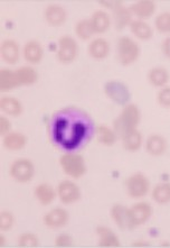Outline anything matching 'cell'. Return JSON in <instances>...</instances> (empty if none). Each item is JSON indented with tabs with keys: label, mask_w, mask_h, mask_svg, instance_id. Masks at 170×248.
Wrapping results in <instances>:
<instances>
[{
	"label": "cell",
	"mask_w": 170,
	"mask_h": 248,
	"mask_svg": "<svg viewBox=\"0 0 170 248\" xmlns=\"http://www.w3.org/2000/svg\"><path fill=\"white\" fill-rule=\"evenodd\" d=\"M48 130L56 147L64 152H76L91 140L95 127L86 111L70 106L53 113Z\"/></svg>",
	"instance_id": "6da1fadb"
},
{
	"label": "cell",
	"mask_w": 170,
	"mask_h": 248,
	"mask_svg": "<svg viewBox=\"0 0 170 248\" xmlns=\"http://www.w3.org/2000/svg\"><path fill=\"white\" fill-rule=\"evenodd\" d=\"M141 119H142V113H141L139 106L129 102L128 105L123 106L119 116L113 120L112 127L120 138L122 134H125L128 130L139 128Z\"/></svg>",
	"instance_id": "7a4b0ae2"
},
{
	"label": "cell",
	"mask_w": 170,
	"mask_h": 248,
	"mask_svg": "<svg viewBox=\"0 0 170 248\" xmlns=\"http://www.w3.org/2000/svg\"><path fill=\"white\" fill-rule=\"evenodd\" d=\"M58 163L64 174L69 176L70 179H81L87 172L86 161L82 154L76 153V152L63 153L58 159Z\"/></svg>",
	"instance_id": "3957f363"
},
{
	"label": "cell",
	"mask_w": 170,
	"mask_h": 248,
	"mask_svg": "<svg viewBox=\"0 0 170 248\" xmlns=\"http://www.w3.org/2000/svg\"><path fill=\"white\" fill-rule=\"evenodd\" d=\"M141 47L134 38L121 36L116 43V59L123 66H130L140 59Z\"/></svg>",
	"instance_id": "277c9868"
},
{
	"label": "cell",
	"mask_w": 170,
	"mask_h": 248,
	"mask_svg": "<svg viewBox=\"0 0 170 248\" xmlns=\"http://www.w3.org/2000/svg\"><path fill=\"white\" fill-rule=\"evenodd\" d=\"M36 174V168L30 158H16L9 166V175L17 183H29Z\"/></svg>",
	"instance_id": "5b68a950"
},
{
	"label": "cell",
	"mask_w": 170,
	"mask_h": 248,
	"mask_svg": "<svg viewBox=\"0 0 170 248\" xmlns=\"http://www.w3.org/2000/svg\"><path fill=\"white\" fill-rule=\"evenodd\" d=\"M126 192L131 199L140 200L150 192L151 183L146 174L137 172L128 176L125 183Z\"/></svg>",
	"instance_id": "8992f818"
},
{
	"label": "cell",
	"mask_w": 170,
	"mask_h": 248,
	"mask_svg": "<svg viewBox=\"0 0 170 248\" xmlns=\"http://www.w3.org/2000/svg\"><path fill=\"white\" fill-rule=\"evenodd\" d=\"M80 46L75 38L70 35H63L58 38L56 59L62 64H71L79 56Z\"/></svg>",
	"instance_id": "52a82bcc"
},
{
	"label": "cell",
	"mask_w": 170,
	"mask_h": 248,
	"mask_svg": "<svg viewBox=\"0 0 170 248\" xmlns=\"http://www.w3.org/2000/svg\"><path fill=\"white\" fill-rule=\"evenodd\" d=\"M105 97L116 105L126 106L130 102L131 92L126 83L119 80L108 81L103 88Z\"/></svg>",
	"instance_id": "ba28073f"
},
{
	"label": "cell",
	"mask_w": 170,
	"mask_h": 248,
	"mask_svg": "<svg viewBox=\"0 0 170 248\" xmlns=\"http://www.w3.org/2000/svg\"><path fill=\"white\" fill-rule=\"evenodd\" d=\"M57 198L63 204H74L82 199V191L73 180L66 179L61 181L56 186Z\"/></svg>",
	"instance_id": "9c48e42d"
},
{
	"label": "cell",
	"mask_w": 170,
	"mask_h": 248,
	"mask_svg": "<svg viewBox=\"0 0 170 248\" xmlns=\"http://www.w3.org/2000/svg\"><path fill=\"white\" fill-rule=\"evenodd\" d=\"M129 215L132 228L136 229L138 227L146 225L154 215V208L147 201H139L129 208Z\"/></svg>",
	"instance_id": "30bf717a"
},
{
	"label": "cell",
	"mask_w": 170,
	"mask_h": 248,
	"mask_svg": "<svg viewBox=\"0 0 170 248\" xmlns=\"http://www.w3.org/2000/svg\"><path fill=\"white\" fill-rule=\"evenodd\" d=\"M70 221V212L65 208L56 207L46 212L42 217V224L47 228L59 229L65 227Z\"/></svg>",
	"instance_id": "8fae6325"
},
{
	"label": "cell",
	"mask_w": 170,
	"mask_h": 248,
	"mask_svg": "<svg viewBox=\"0 0 170 248\" xmlns=\"http://www.w3.org/2000/svg\"><path fill=\"white\" fill-rule=\"evenodd\" d=\"M21 54H23V49L20 48L19 43L16 40L6 38L0 44V56L7 64H17L19 62Z\"/></svg>",
	"instance_id": "7c38bea8"
},
{
	"label": "cell",
	"mask_w": 170,
	"mask_h": 248,
	"mask_svg": "<svg viewBox=\"0 0 170 248\" xmlns=\"http://www.w3.org/2000/svg\"><path fill=\"white\" fill-rule=\"evenodd\" d=\"M169 144L167 138L164 135L158 133L150 134L144 140V150H146L147 154L154 157H159L166 154L168 151Z\"/></svg>",
	"instance_id": "4fadbf2b"
},
{
	"label": "cell",
	"mask_w": 170,
	"mask_h": 248,
	"mask_svg": "<svg viewBox=\"0 0 170 248\" xmlns=\"http://www.w3.org/2000/svg\"><path fill=\"white\" fill-rule=\"evenodd\" d=\"M23 56L29 65H37L45 56L44 47L40 41L30 40L23 46Z\"/></svg>",
	"instance_id": "5bb4252c"
},
{
	"label": "cell",
	"mask_w": 170,
	"mask_h": 248,
	"mask_svg": "<svg viewBox=\"0 0 170 248\" xmlns=\"http://www.w3.org/2000/svg\"><path fill=\"white\" fill-rule=\"evenodd\" d=\"M44 19L51 27H61L67 20L65 7L58 3H51L44 10Z\"/></svg>",
	"instance_id": "9a60e30c"
},
{
	"label": "cell",
	"mask_w": 170,
	"mask_h": 248,
	"mask_svg": "<svg viewBox=\"0 0 170 248\" xmlns=\"http://www.w3.org/2000/svg\"><path fill=\"white\" fill-rule=\"evenodd\" d=\"M129 8L131 13L133 14L134 19L147 22L156 14L157 3L154 0H138V1L133 2Z\"/></svg>",
	"instance_id": "2e32d148"
},
{
	"label": "cell",
	"mask_w": 170,
	"mask_h": 248,
	"mask_svg": "<svg viewBox=\"0 0 170 248\" xmlns=\"http://www.w3.org/2000/svg\"><path fill=\"white\" fill-rule=\"evenodd\" d=\"M98 236V246L101 248H118L121 246L119 236L108 226H98L95 228Z\"/></svg>",
	"instance_id": "e0dca14e"
},
{
	"label": "cell",
	"mask_w": 170,
	"mask_h": 248,
	"mask_svg": "<svg viewBox=\"0 0 170 248\" xmlns=\"http://www.w3.org/2000/svg\"><path fill=\"white\" fill-rule=\"evenodd\" d=\"M110 217L112 221L122 230H132L131 225L129 208L123 205L122 203H114L110 209Z\"/></svg>",
	"instance_id": "ac0fdd59"
},
{
	"label": "cell",
	"mask_w": 170,
	"mask_h": 248,
	"mask_svg": "<svg viewBox=\"0 0 170 248\" xmlns=\"http://www.w3.org/2000/svg\"><path fill=\"white\" fill-rule=\"evenodd\" d=\"M120 140H121L123 150L130 152V153H136L140 151L144 144L143 135L139 128L128 130L125 134H122Z\"/></svg>",
	"instance_id": "d6986e66"
},
{
	"label": "cell",
	"mask_w": 170,
	"mask_h": 248,
	"mask_svg": "<svg viewBox=\"0 0 170 248\" xmlns=\"http://www.w3.org/2000/svg\"><path fill=\"white\" fill-rule=\"evenodd\" d=\"M2 146L8 152H19L28 145V137L21 132L13 130L2 136Z\"/></svg>",
	"instance_id": "ffe728a7"
},
{
	"label": "cell",
	"mask_w": 170,
	"mask_h": 248,
	"mask_svg": "<svg viewBox=\"0 0 170 248\" xmlns=\"http://www.w3.org/2000/svg\"><path fill=\"white\" fill-rule=\"evenodd\" d=\"M34 197L41 205L47 207V205H51L54 202L57 198V192H56V187L51 186L49 183L42 182L37 184L34 189Z\"/></svg>",
	"instance_id": "44dd1931"
},
{
	"label": "cell",
	"mask_w": 170,
	"mask_h": 248,
	"mask_svg": "<svg viewBox=\"0 0 170 248\" xmlns=\"http://www.w3.org/2000/svg\"><path fill=\"white\" fill-rule=\"evenodd\" d=\"M0 110L2 111V115L17 118L24 113V105L19 99L15 97L2 95L0 98Z\"/></svg>",
	"instance_id": "7402d4cb"
},
{
	"label": "cell",
	"mask_w": 170,
	"mask_h": 248,
	"mask_svg": "<svg viewBox=\"0 0 170 248\" xmlns=\"http://www.w3.org/2000/svg\"><path fill=\"white\" fill-rule=\"evenodd\" d=\"M87 53L97 61L105 60L110 54V42L104 37L93 38L87 45Z\"/></svg>",
	"instance_id": "603a6c76"
},
{
	"label": "cell",
	"mask_w": 170,
	"mask_h": 248,
	"mask_svg": "<svg viewBox=\"0 0 170 248\" xmlns=\"http://www.w3.org/2000/svg\"><path fill=\"white\" fill-rule=\"evenodd\" d=\"M91 24L93 26L95 35L105 34L112 25V18L108 12L103 9H98L90 17Z\"/></svg>",
	"instance_id": "cb8c5ba5"
},
{
	"label": "cell",
	"mask_w": 170,
	"mask_h": 248,
	"mask_svg": "<svg viewBox=\"0 0 170 248\" xmlns=\"http://www.w3.org/2000/svg\"><path fill=\"white\" fill-rule=\"evenodd\" d=\"M147 80L151 87L162 89V88L167 87L169 83V71L164 66H155L148 71Z\"/></svg>",
	"instance_id": "d4e9b609"
},
{
	"label": "cell",
	"mask_w": 170,
	"mask_h": 248,
	"mask_svg": "<svg viewBox=\"0 0 170 248\" xmlns=\"http://www.w3.org/2000/svg\"><path fill=\"white\" fill-rule=\"evenodd\" d=\"M15 71L20 87H31L36 84L40 79V74L34 65H21Z\"/></svg>",
	"instance_id": "484cf974"
},
{
	"label": "cell",
	"mask_w": 170,
	"mask_h": 248,
	"mask_svg": "<svg viewBox=\"0 0 170 248\" xmlns=\"http://www.w3.org/2000/svg\"><path fill=\"white\" fill-rule=\"evenodd\" d=\"M112 23L114 24V27L116 30L122 31L126 27H130V25L132 24L134 20L133 14L131 13L129 7H126L123 5L120 7L119 9H116L115 12L112 13Z\"/></svg>",
	"instance_id": "4316f807"
},
{
	"label": "cell",
	"mask_w": 170,
	"mask_h": 248,
	"mask_svg": "<svg viewBox=\"0 0 170 248\" xmlns=\"http://www.w3.org/2000/svg\"><path fill=\"white\" fill-rule=\"evenodd\" d=\"M19 87L20 86L15 70L8 68H3L0 70V92L7 93V92L15 90Z\"/></svg>",
	"instance_id": "83f0119b"
},
{
	"label": "cell",
	"mask_w": 170,
	"mask_h": 248,
	"mask_svg": "<svg viewBox=\"0 0 170 248\" xmlns=\"http://www.w3.org/2000/svg\"><path fill=\"white\" fill-rule=\"evenodd\" d=\"M130 31L137 40L140 41H150L154 37V28L150 26V24L144 22V20L134 19L132 24L130 25Z\"/></svg>",
	"instance_id": "f1b7e54d"
},
{
	"label": "cell",
	"mask_w": 170,
	"mask_h": 248,
	"mask_svg": "<svg viewBox=\"0 0 170 248\" xmlns=\"http://www.w3.org/2000/svg\"><path fill=\"white\" fill-rule=\"evenodd\" d=\"M97 136L99 144L104 147H112L114 146L116 141L119 140L118 134L113 129V127H110L108 125H99L97 128Z\"/></svg>",
	"instance_id": "f546056e"
},
{
	"label": "cell",
	"mask_w": 170,
	"mask_h": 248,
	"mask_svg": "<svg viewBox=\"0 0 170 248\" xmlns=\"http://www.w3.org/2000/svg\"><path fill=\"white\" fill-rule=\"evenodd\" d=\"M151 198L154 202L160 205L170 203V182H160L152 187Z\"/></svg>",
	"instance_id": "4dcf8cb0"
},
{
	"label": "cell",
	"mask_w": 170,
	"mask_h": 248,
	"mask_svg": "<svg viewBox=\"0 0 170 248\" xmlns=\"http://www.w3.org/2000/svg\"><path fill=\"white\" fill-rule=\"evenodd\" d=\"M74 33H75L76 37L81 41H92L93 36L95 35V31L92 26L90 18H83L79 20L74 26Z\"/></svg>",
	"instance_id": "1f68e13d"
},
{
	"label": "cell",
	"mask_w": 170,
	"mask_h": 248,
	"mask_svg": "<svg viewBox=\"0 0 170 248\" xmlns=\"http://www.w3.org/2000/svg\"><path fill=\"white\" fill-rule=\"evenodd\" d=\"M17 246L19 248H36L40 246V238L31 232H21L17 238Z\"/></svg>",
	"instance_id": "d6a6232c"
},
{
	"label": "cell",
	"mask_w": 170,
	"mask_h": 248,
	"mask_svg": "<svg viewBox=\"0 0 170 248\" xmlns=\"http://www.w3.org/2000/svg\"><path fill=\"white\" fill-rule=\"evenodd\" d=\"M155 28L158 33L170 36V12H162L155 18Z\"/></svg>",
	"instance_id": "836d02e7"
},
{
	"label": "cell",
	"mask_w": 170,
	"mask_h": 248,
	"mask_svg": "<svg viewBox=\"0 0 170 248\" xmlns=\"http://www.w3.org/2000/svg\"><path fill=\"white\" fill-rule=\"evenodd\" d=\"M15 216L12 211L2 210L0 212V232H9L15 226Z\"/></svg>",
	"instance_id": "e575fe53"
},
{
	"label": "cell",
	"mask_w": 170,
	"mask_h": 248,
	"mask_svg": "<svg viewBox=\"0 0 170 248\" xmlns=\"http://www.w3.org/2000/svg\"><path fill=\"white\" fill-rule=\"evenodd\" d=\"M54 245L57 248H69L74 246V238L67 232H61L54 238Z\"/></svg>",
	"instance_id": "d590c367"
},
{
	"label": "cell",
	"mask_w": 170,
	"mask_h": 248,
	"mask_svg": "<svg viewBox=\"0 0 170 248\" xmlns=\"http://www.w3.org/2000/svg\"><path fill=\"white\" fill-rule=\"evenodd\" d=\"M157 104L161 108L170 109V87L167 86L159 89L157 93Z\"/></svg>",
	"instance_id": "8d00e7d4"
},
{
	"label": "cell",
	"mask_w": 170,
	"mask_h": 248,
	"mask_svg": "<svg viewBox=\"0 0 170 248\" xmlns=\"http://www.w3.org/2000/svg\"><path fill=\"white\" fill-rule=\"evenodd\" d=\"M98 3L101 6L102 9L105 10V12L111 10L112 13L125 5L121 0H100V1H98Z\"/></svg>",
	"instance_id": "74e56055"
},
{
	"label": "cell",
	"mask_w": 170,
	"mask_h": 248,
	"mask_svg": "<svg viewBox=\"0 0 170 248\" xmlns=\"http://www.w3.org/2000/svg\"><path fill=\"white\" fill-rule=\"evenodd\" d=\"M10 132H13V126L9 117L1 115L0 116V136H5Z\"/></svg>",
	"instance_id": "f35d334b"
},
{
	"label": "cell",
	"mask_w": 170,
	"mask_h": 248,
	"mask_svg": "<svg viewBox=\"0 0 170 248\" xmlns=\"http://www.w3.org/2000/svg\"><path fill=\"white\" fill-rule=\"evenodd\" d=\"M161 52L166 58L170 60V36H167L161 43Z\"/></svg>",
	"instance_id": "ab89813d"
},
{
	"label": "cell",
	"mask_w": 170,
	"mask_h": 248,
	"mask_svg": "<svg viewBox=\"0 0 170 248\" xmlns=\"http://www.w3.org/2000/svg\"><path fill=\"white\" fill-rule=\"evenodd\" d=\"M131 246L136 247V248H147V247H150L151 244L149 243L148 240L138 239V240H133V243L131 244Z\"/></svg>",
	"instance_id": "60d3db41"
},
{
	"label": "cell",
	"mask_w": 170,
	"mask_h": 248,
	"mask_svg": "<svg viewBox=\"0 0 170 248\" xmlns=\"http://www.w3.org/2000/svg\"><path fill=\"white\" fill-rule=\"evenodd\" d=\"M6 245H7V238L5 236V232H1V233H0V248L6 247Z\"/></svg>",
	"instance_id": "b9f144b4"
}]
</instances>
